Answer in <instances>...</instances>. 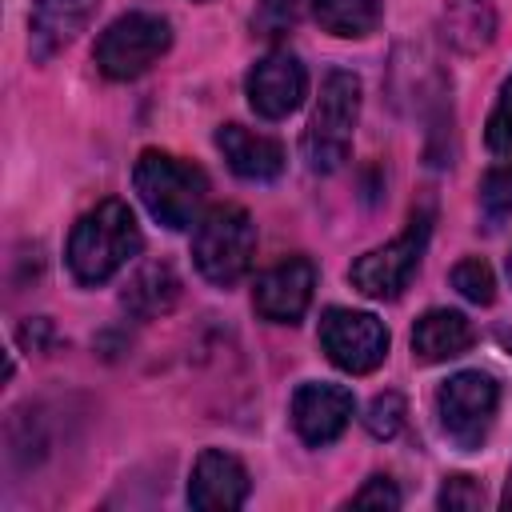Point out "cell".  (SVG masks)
<instances>
[{"label":"cell","instance_id":"cell-13","mask_svg":"<svg viewBox=\"0 0 512 512\" xmlns=\"http://www.w3.org/2000/svg\"><path fill=\"white\" fill-rule=\"evenodd\" d=\"M96 8H100V0H40L32 8V20H28V52H32V60L44 64L60 48H68L88 28Z\"/></svg>","mask_w":512,"mask_h":512},{"label":"cell","instance_id":"cell-8","mask_svg":"<svg viewBox=\"0 0 512 512\" xmlns=\"http://www.w3.org/2000/svg\"><path fill=\"white\" fill-rule=\"evenodd\" d=\"M320 348L328 360L352 376H364L380 368L388 356V328L372 312H352V308H328L320 316Z\"/></svg>","mask_w":512,"mask_h":512},{"label":"cell","instance_id":"cell-28","mask_svg":"<svg viewBox=\"0 0 512 512\" xmlns=\"http://www.w3.org/2000/svg\"><path fill=\"white\" fill-rule=\"evenodd\" d=\"M508 276H512V252H508Z\"/></svg>","mask_w":512,"mask_h":512},{"label":"cell","instance_id":"cell-14","mask_svg":"<svg viewBox=\"0 0 512 512\" xmlns=\"http://www.w3.org/2000/svg\"><path fill=\"white\" fill-rule=\"evenodd\" d=\"M216 148L224 152L228 168L244 180H276L284 172V148L280 140L252 132L244 124H220L216 128Z\"/></svg>","mask_w":512,"mask_h":512},{"label":"cell","instance_id":"cell-4","mask_svg":"<svg viewBox=\"0 0 512 512\" xmlns=\"http://www.w3.org/2000/svg\"><path fill=\"white\" fill-rule=\"evenodd\" d=\"M356 116H360V80H356V72L332 68L320 84V100H316L308 132H304V160H308L312 172H336L348 160Z\"/></svg>","mask_w":512,"mask_h":512},{"label":"cell","instance_id":"cell-20","mask_svg":"<svg viewBox=\"0 0 512 512\" xmlns=\"http://www.w3.org/2000/svg\"><path fill=\"white\" fill-rule=\"evenodd\" d=\"M452 288L472 304H492L496 300V276L480 256H468L452 268Z\"/></svg>","mask_w":512,"mask_h":512},{"label":"cell","instance_id":"cell-3","mask_svg":"<svg viewBox=\"0 0 512 512\" xmlns=\"http://www.w3.org/2000/svg\"><path fill=\"white\" fill-rule=\"evenodd\" d=\"M256 256V224L240 204H216L192 232V260L216 288H232L248 276Z\"/></svg>","mask_w":512,"mask_h":512},{"label":"cell","instance_id":"cell-5","mask_svg":"<svg viewBox=\"0 0 512 512\" xmlns=\"http://www.w3.org/2000/svg\"><path fill=\"white\" fill-rule=\"evenodd\" d=\"M428 236H432V208H420V212H412L408 228L396 240H388L384 248L364 252L348 268L352 288L364 292L368 300H396L408 288V280L416 276V268L424 260V248H428Z\"/></svg>","mask_w":512,"mask_h":512},{"label":"cell","instance_id":"cell-24","mask_svg":"<svg viewBox=\"0 0 512 512\" xmlns=\"http://www.w3.org/2000/svg\"><path fill=\"white\" fill-rule=\"evenodd\" d=\"M436 504L440 508H480L484 504V492H480V484L472 476H448L444 488H440V496H436Z\"/></svg>","mask_w":512,"mask_h":512},{"label":"cell","instance_id":"cell-27","mask_svg":"<svg viewBox=\"0 0 512 512\" xmlns=\"http://www.w3.org/2000/svg\"><path fill=\"white\" fill-rule=\"evenodd\" d=\"M508 512H512V472H508V484H504V500H500Z\"/></svg>","mask_w":512,"mask_h":512},{"label":"cell","instance_id":"cell-18","mask_svg":"<svg viewBox=\"0 0 512 512\" xmlns=\"http://www.w3.org/2000/svg\"><path fill=\"white\" fill-rule=\"evenodd\" d=\"M312 12L332 36H368L380 24V0H312Z\"/></svg>","mask_w":512,"mask_h":512},{"label":"cell","instance_id":"cell-17","mask_svg":"<svg viewBox=\"0 0 512 512\" xmlns=\"http://www.w3.org/2000/svg\"><path fill=\"white\" fill-rule=\"evenodd\" d=\"M440 24L448 44H456L460 52H480L496 36V16L484 0H444Z\"/></svg>","mask_w":512,"mask_h":512},{"label":"cell","instance_id":"cell-9","mask_svg":"<svg viewBox=\"0 0 512 512\" xmlns=\"http://www.w3.org/2000/svg\"><path fill=\"white\" fill-rule=\"evenodd\" d=\"M312 288H316L312 260L308 256H288V260L272 264L264 276H256L252 308L272 324H296L312 304Z\"/></svg>","mask_w":512,"mask_h":512},{"label":"cell","instance_id":"cell-15","mask_svg":"<svg viewBox=\"0 0 512 512\" xmlns=\"http://www.w3.org/2000/svg\"><path fill=\"white\" fill-rule=\"evenodd\" d=\"M472 348V324L468 316L452 308H432L412 328V360L416 364H440Z\"/></svg>","mask_w":512,"mask_h":512},{"label":"cell","instance_id":"cell-2","mask_svg":"<svg viewBox=\"0 0 512 512\" xmlns=\"http://www.w3.org/2000/svg\"><path fill=\"white\" fill-rule=\"evenodd\" d=\"M132 184H136V196L144 200V208L152 212V220H160L164 228H188L204 204V192H208V176L172 156V152H160V148H144L136 168H132Z\"/></svg>","mask_w":512,"mask_h":512},{"label":"cell","instance_id":"cell-23","mask_svg":"<svg viewBox=\"0 0 512 512\" xmlns=\"http://www.w3.org/2000/svg\"><path fill=\"white\" fill-rule=\"evenodd\" d=\"M484 140L492 152H512V76L504 80V88L496 96V108L484 124Z\"/></svg>","mask_w":512,"mask_h":512},{"label":"cell","instance_id":"cell-25","mask_svg":"<svg viewBox=\"0 0 512 512\" xmlns=\"http://www.w3.org/2000/svg\"><path fill=\"white\" fill-rule=\"evenodd\" d=\"M348 504H356V508H400V488L388 476H372L360 492H352Z\"/></svg>","mask_w":512,"mask_h":512},{"label":"cell","instance_id":"cell-10","mask_svg":"<svg viewBox=\"0 0 512 512\" xmlns=\"http://www.w3.org/2000/svg\"><path fill=\"white\" fill-rule=\"evenodd\" d=\"M248 104L264 120H284L288 112L300 108L308 92V72L292 52H268L264 60L252 64L248 72Z\"/></svg>","mask_w":512,"mask_h":512},{"label":"cell","instance_id":"cell-11","mask_svg":"<svg viewBox=\"0 0 512 512\" xmlns=\"http://www.w3.org/2000/svg\"><path fill=\"white\" fill-rule=\"evenodd\" d=\"M352 392L340 384H300L292 396V428L304 444H332L352 420Z\"/></svg>","mask_w":512,"mask_h":512},{"label":"cell","instance_id":"cell-7","mask_svg":"<svg viewBox=\"0 0 512 512\" xmlns=\"http://www.w3.org/2000/svg\"><path fill=\"white\" fill-rule=\"evenodd\" d=\"M172 44V24L156 12H124L96 40V68L108 80H132L148 72Z\"/></svg>","mask_w":512,"mask_h":512},{"label":"cell","instance_id":"cell-12","mask_svg":"<svg viewBox=\"0 0 512 512\" xmlns=\"http://www.w3.org/2000/svg\"><path fill=\"white\" fill-rule=\"evenodd\" d=\"M248 500V472L224 448H204L192 464L188 504L192 508H240Z\"/></svg>","mask_w":512,"mask_h":512},{"label":"cell","instance_id":"cell-1","mask_svg":"<svg viewBox=\"0 0 512 512\" xmlns=\"http://www.w3.org/2000/svg\"><path fill=\"white\" fill-rule=\"evenodd\" d=\"M140 244L144 236L132 208L124 200H104L76 220L68 236V268L80 284H104L140 252Z\"/></svg>","mask_w":512,"mask_h":512},{"label":"cell","instance_id":"cell-26","mask_svg":"<svg viewBox=\"0 0 512 512\" xmlns=\"http://www.w3.org/2000/svg\"><path fill=\"white\" fill-rule=\"evenodd\" d=\"M20 344H24L28 352H40V348H48V344H52V324H48L44 316L28 320V324L20 328Z\"/></svg>","mask_w":512,"mask_h":512},{"label":"cell","instance_id":"cell-6","mask_svg":"<svg viewBox=\"0 0 512 512\" xmlns=\"http://www.w3.org/2000/svg\"><path fill=\"white\" fill-rule=\"evenodd\" d=\"M496 408H500V384L480 368L448 376L436 392L440 428L460 452H476L488 440L496 424Z\"/></svg>","mask_w":512,"mask_h":512},{"label":"cell","instance_id":"cell-21","mask_svg":"<svg viewBox=\"0 0 512 512\" xmlns=\"http://www.w3.org/2000/svg\"><path fill=\"white\" fill-rule=\"evenodd\" d=\"M300 24V0H256L252 8V32L264 40H276Z\"/></svg>","mask_w":512,"mask_h":512},{"label":"cell","instance_id":"cell-19","mask_svg":"<svg viewBox=\"0 0 512 512\" xmlns=\"http://www.w3.org/2000/svg\"><path fill=\"white\" fill-rule=\"evenodd\" d=\"M480 212L484 220L496 228L504 216H512V160L496 164L484 180H480Z\"/></svg>","mask_w":512,"mask_h":512},{"label":"cell","instance_id":"cell-22","mask_svg":"<svg viewBox=\"0 0 512 512\" xmlns=\"http://www.w3.org/2000/svg\"><path fill=\"white\" fill-rule=\"evenodd\" d=\"M404 416H408L404 396H400V392H380V396H372V404H368V412H364V428H368L376 440H392V436L404 428Z\"/></svg>","mask_w":512,"mask_h":512},{"label":"cell","instance_id":"cell-16","mask_svg":"<svg viewBox=\"0 0 512 512\" xmlns=\"http://www.w3.org/2000/svg\"><path fill=\"white\" fill-rule=\"evenodd\" d=\"M176 300H180V276H176L172 264H164V260L144 264V268L128 280V288H124V296H120V304H124L136 320H156V316L172 312Z\"/></svg>","mask_w":512,"mask_h":512}]
</instances>
